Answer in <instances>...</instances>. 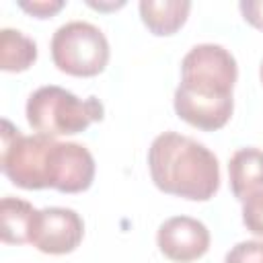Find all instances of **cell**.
<instances>
[{
    "label": "cell",
    "mask_w": 263,
    "mask_h": 263,
    "mask_svg": "<svg viewBox=\"0 0 263 263\" xmlns=\"http://www.w3.org/2000/svg\"><path fill=\"white\" fill-rule=\"evenodd\" d=\"M55 140L33 134L23 136L8 119H2L0 132V168L23 189L49 187V160Z\"/></svg>",
    "instance_id": "4"
},
{
    "label": "cell",
    "mask_w": 263,
    "mask_h": 263,
    "mask_svg": "<svg viewBox=\"0 0 263 263\" xmlns=\"http://www.w3.org/2000/svg\"><path fill=\"white\" fill-rule=\"evenodd\" d=\"M148 168L154 185L193 201H208L220 187V164L212 150L189 136L164 132L148 150Z\"/></svg>",
    "instance_id": "2"
},
{
    "label": "cell",
    "mask_w": 263,
    "mask_h": 263,
    "mask_svg": "<svg viewBox=\"0 0 263 263\" xmlns=\"http://www.w3.org/2000/svg\"><path fill=\"white\" fill-rule=\"evenodd\" d=\"M101 119L103 105L97 97L78 99L55 84L37 88L27 101V121L41 136L58 138L80 134Z\"/></svg>",
    "instance_id": "3"
},
{
    "label": "cell",
    "mask_w": 263,
    "mask_h": 263,
    "mask_svg": "<svg viewBox=\"0 0 263 263\" xmlns=\"http://www.w3.org/2000/svg\"><path fill=\"white\" fill-rule=\"evenodd\" d=\"M160 253L177 263H189L205 255L210 249V230L203 222L189 216H173L164 220L156 232Z\"/></svg>",
    "instance_id": "7"
},
{
    "label": "cell",
    "mask_w": 263,
    "mask_h": 263,
    "mask_svg": "<svg viewBox=\"0 0 263 263\" xmlns=\"http://www.w3.org/2000/svg\"><path fill=\"white\" fill-rule=\"evenodd\" d=\"M238 76L234 55L216 43H201L181 62V84L175 90V113L203 132L228 123L234 101L232 88Z\"/></svg>",
    "instance_id": "1"
},
{
    "label": "cell",
    "mask_w": 263,
    "mask_h": 263,
    "mask_svg": "<svg viewBox=\"0 0 263 263\" xmlns=\"http://www.w3.org/2000/svg\"><path fill=\"white\" fill-rule=\"evenodd\" d=\"M39 210L29 201L16 197H2L0 201V234L6 245H25L31 242L33 226Z\"/></svg>",
    "instance_id": "10"
},
{
    "label": "cell",
    "mask_w": 263,
    "mask_h": 263,
    "mask_svg": "<svg viewBox=\"0 0 263 263\" xmlns=\"http://www.w3.org/2000/svg\"><path fill=\"white\" fill-rule=\"evenodd\" d=\"M191 10V2L187 0H142L140 16L142 23L154 35H173L179 31L187 14Z\"/></svg>",
    "instance_id": "11"
},
{
    "label": "cell",
    "mask_w": 263,
    "mask_h": 263,
    "mask_svg": "<svg viewBox=\"0 0 263 263\" xmlns=\"http://www.w3.org/2000/svg\"><path fill=\"white\" fill-rule=\"evenodd\" d=\"M84 236L82 218L70 208H43L37 214L31 245L47 255L72 253Z\"/></svg>",
    "instance_id": "6"
},
{
    "label": "cell",
    "mask_w": 263,
    "mask_h": 263,
    "mask_svg": "<svg viewBox=\"0 0 263 263\" xmlns=\"http://www.w3.org/2000/svg\"><path fill=\"white\" fill-rule=\"evenodd\" d=\"M232 193L245 201L257 191H263V150L240 148L228 162Z\"/></svg>",
    "instance_id": "9"
},
{
    "label": "cell",
    "mask_w": 263,
    "mask_h": 263,
    "mask_svg": "<svg viewBox=\"0 0 263 263\" xmlns=\"http://www.w3.org/2000/svg\"><path fill=\"white\" fill-rule=\"evenodd\" d=\"M242 222L247 230L263 236V191H257L242 201Z\"/></svg>",
    "instance_id": "13"
},
{
    "label": "cell",
    "mask_w": 263,
    "mask_h": 263,
    "mask_svg": "<svg viewBox=\"0 0 263 263\" xmlns=\"http://www.w3.org/2000/svg\"><path fill=\"white\" fill-rule=\"evenodd\" d=\"M238 8H240V12H242L247 23H251L255 29L263 31V0H259V2H251V0L249 2H240Z\"/></svg>",
    "instance_id": "16"
},
{
    "label": "cell",
    "mask_w": 263,
    "mask_h": 263,
    "mask_svg": "<svg viewBox=\"0 0 263 263\" xmlns=\"http://www.w3.org/2000/svg\"><path fill=\"white\" fill-rule=\"evenodd\" d=\"M51 60L70 76H97L109 62L107 37L90 23H66L51 37Z\"/></svg>",
    "instance_id": "5"
},
{
    "label": "cell",
    "mask_w": 263,
    "mask_h": 263,
    "mask_svg": "<svg viewBox=\"0 0 263 263\" xmlns=\"http://www.w3.org/2000/svg\"><path fill=\"white\" fill-rule=\"evenodd\" d=\"M18 8H23L25 12H29L37 18H49L64 8V0H33V2L21 0Z\"/></svg>",
    "instance_id": "15"
},
{
    "label": "cell",
    "mask_w": 263,
    "mask_h": 263,
    "mask_svg": "<svg viewBox=\"0 0 263 263\" xmlns=\"http://www.w3.org/2000/svg\"><path fill=\"white\" fill-rule=\"evenodd\" d=\"M37 60V45L33 39L14 29L0 31V68L4 72H23Z\"/></svg>",
    "instance_id": "12"
},
{
    "label": "cell",
    "mask_w": 263,
    "mask_h": 263,
    "mask_svg": "<svg viewBox=\"0 0 263 263\" xmlns=\"http://www.w3.org/2000/svg\"><path fill=\"white\" fill-rule=\"evenodd\" d=\"M125 2H111V4H97V2H88V6H92V8H97V10H115V8H121Z\"/></svg>",
    "instance_id": "17"
},
{
    "label": "cell",
    "mask_w": 263,
    "mask_h": 263,
    "mask_svg": "<svg viewBox=\"0 0 263 263\" xmlns=\"http://www.w3.org/2000/svg\"><path fill=\"white\" fill-rule=\"evenodd\" d=\"M224 263H263V240H242L234 245Z\"/></svg>",
    "instance_id": "14"
},
{
    "label": "cell",
    "mask_w": 263,
    "mask_h": 263,
    "mask_svg": "<svg viewBox=\"0 0 263 263\" xmlns=\"http://www.w3.org/2000/svg\"><path fill=\"white\" fill-rule=\"evenodd\" d=\"M259 76H261V82H263V64H261V70H259Z\"/></svg>",
    "instance_id": "18"
},
{
    "label": "cell",
    "mask_w": 263,
    "mask_h": 263,
    "mask_svg": "<svg viewBox=\"0 0 263 263\" xmlns=\"http://www.w3.org/2000/svg\"><path fill=\"white\" fill-rule=\"evenodd\" d=\"M95 158L76 142H55L49 160V187L62 193H80L92 185Z\"/></svg>",
    "instance_id": "8"
}]
</instances>
